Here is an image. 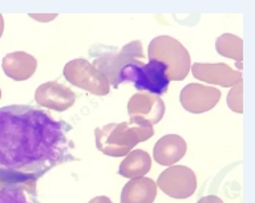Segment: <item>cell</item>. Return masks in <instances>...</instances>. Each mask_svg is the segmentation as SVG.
Segmentation results:
<instances>
[{
	"mask_svg": "<svg viewBox=\"0 0 255 203\" xmlns=\"http://www.w3.org/2000/svg\"><path fill=\"white\" fill-rule=\"evenodd\" d=\"M195 79L219 87H234L242 81V72L234 71L227 64H201L195 63L190 68Z\"/></svg>",
	"mask_w": 255,
	"mask_h": 203,
	"instance_id": "obj_11",
	"label": "cell"
},
{
	"mask_svg": "<svg viewBox=\"0 0 255 203\" xmlns=\"http://www.w3.org/2000/svg\"><path fill=\"white\" fill-rule=\"evenodd\" d=\"M4 73L15 81H24L32 77L37 68V61L32 55L25 52L8 53L1 63Z\"/></svg>",
	"mask_w": 255,
	"mask_h": 203,
	"instance_id": "obj_13",
	"label": "cell"
},
{
	"mask_svg": "<svg viewBox=\"0 0 255 203\" xmlns=\"http://www.w3.org/2000/svg\"><path fill=\"white\" fill-rule=\"evenodd\" d=\"M128 113L130 117V122L155 125L162 119L165 114V103L158 96L138 92L128 102Z\"/></svg>",
	"mask_w": 255,
	"mask_h": 203,
	"instance_id": "obj_8",
	"label": "cell"
},
{
	"mask_svg": "<svg viewBox=\"0 0 255 203\" xmlns=\"http://www.w3.org/2000/svg\"><path fill=\"white\" fill-rule=\"evenodd\" d=\"M221 92L202 84H189L179 93V102L193 114H202L218 103Z\"/></svg>",
	"mask_w": 255,
	"mask_h": 203,
	"instance_id": "obj_9",
	"label": "cell"
},
{
	"mask_svg": "<svg viewBox=\"0 0 255 203\" xmlns=\"http://www.w3.org/2000/svg\"><path fill=\"white\" fill-rule=\"evenodd\" d=\"M186 141L178 134H166L153 147V158L161 166H171L186 154Z\"/></svg>",
	"mask_w": 255,
	"mask_h": 203,
	"instance_id": "obj_12",
	"label": "cell"
},
{
	"mask_svg": "<svg viewBox=\"0 0 255 203\" xmlns=\"http://www.w3.org/2000/svg\"><path fill=\"white\" fill-rule=\"evenodd\" d=\"M151 167V158L146 151L133 150L128 153L124 161L120 163L119 174L125 178H141L149 173Z\"/></svg>",
	"mask_w": 255,
	"mask_h": 203,
	"instance_id": "obj_15",
	"label": "cell"
},
{
	"mask_svg": "<svg viewBox=\"0 0 255 203\" xmlns=\"http://www.w3.org/2000/svg\"><path fill=\"white\" fill-rule=\"evenodd\" d=\"M215 48L219 55L223 57L237 60L238 63H242L243 60V41L238 36L225 33L219 36L215 43Z\"/></svg>",
	"mask_w": 255,
	"mask_h": 203,
	"instance_id": "obj_17",
	"label": "cell"
},
{
	"mask_svg": "<svg viewBox=\"0 0 255 203\" xmlns=\"http://www.w3.org/2000/svg\"><path fill=\"white\" fill-rule=\"evenodd\" d=\"M197 203H223V201L215 195H207V197H203L201 198Z\"/></svg>",
	"mask_w": 255,
	"mask_h": 203,
	"instance_id": "obj_19",
	"label": "cell"
},
{
	"mask_svg": "<svg viewBox=\"0 0 255 203\" xmlns=\"http://www.w3.org/2000/svg\"><path fill=\"white\" fill-rule=\"evenodd\" d=\"M154 135L153 126L145 123L121 122L108 123L95 130L96 147L109 157H123L138 142H143Z\"/></svg>",
	"mask_w": 255,
	"mask_h": 203,
	"instance_id": "obj_2",
	"label": "cell"
},
{
	"mask_svg": "<svg viewBox=\"0 0 255 203\" xmlns=\"http://www.w3.org/2000/svg\"><path fill=\"white\" fill-rule=\"evenodd\" d=\"M157 187L170 198L186 199L195 193L197 177L191 169L182 165L167 167L157 179Z\"/></svg>",
	"mask_w": 255,
	"mask_h": 203,
	"instance_id": "obj_7",
	"label": "cell"
},
{
	"mask_svg": "<svg viewBox=\"0 0 255 203\" xmlns=\"http://www.w3.org/2000/svg\"><path fill=\"white\" fill-rule=\"evenodd\" d=\"M119 48L111 45H92L89 48V57L93 59V67L107 77L109 85L113 88L120 87V72L128 64L138 63L145 59L141 41H131Z\"/></svg>",
	"mask_w": 255,
	"mask_h": 203,
	"instance_id": "obj_3",
	"label": "cell"
},
{
	"mask_svg": "<svg viewBox=\"0 0 255 203\" xmlns=\"http://www.w3.org/2000/svg\"><path fill=\"white\" fill-rule=\"evenodd\" d=\"M0 203H40L35 183L0 186Z\"/></svg>",
	"mask_w": 255,
	"mask_h": 203,
	"instance_id": "obj_16",
	"label": "cell"
},
{
	"mask_svg": "<svg viewBox=\"0 0 255 203\" xmlns=\"http://www.w3.org/2000/svg\"><path fill=\"white\" fill-rule=\"evenodd\" d=\"M149 60H158L167 67L166 76L170 81L186 79L191 68L190 55L178 40L170 36H157L147 48Z\"/></svg>",
	"mask_w": 255,
	"mask_h": 203,
	"instance_id": "obj_4",
	"label": "cell"
},
{
	"mask_svg": "<svg viewBox=\"0 0 255 203\" xmlns=\"http://www.w3.org/2000/svg\"><path fill=\"white\" fill-rule=\"evenodd\" d=\"M0 97H1V91H0Z\"/></svg>",
	"mask_w": 255,
	"mask_h": 203,
	"instance_id": "obj_22",
	"label": "cell"
},
{
	"mask_svg": "<svg viewBox=\"0 0 255 203\" xmlns=\"http://www.w3.org/2000/svg\"><path fill=\"white\" fill-rule=\"evenodd\" d=\"M243 83L239 81L238 84H235L233 89L230 91L229 96H227V103L231 110H234L235 113H243V93H242Z\"/></svg>",
	"mask_w": 255,
	"mask_h": 203,
	"instance_id": "obj_18",
	"label": "cell"
},
{
	"mask_svg": "<svg viewBox=\"0 0 255 203\" xmlns=\"http://www.w3.org/2000/svg\"><path fill=\"white\" fill-rule=\"evenodd\" d=\"M88 203H113L111 201V198H108L105 195H101V197H96V198H92Z\"/></svg>",
	"mask_w": 255,
	"mask_h": 203,
	"instance_id": "obj_20",
	"label": "cell"
},
{
	"mask_svg": "<svg viewBox=\"0 0 255 203\" xmlns=\"http://www.w3.org/2000/svg\"><path fill=\"white\" fill-rule=\"evenodd\" d=\"M72 130L32 105L0 107V186L36 183L53 167L75 161Z\"/></svg>",
	"mask_w": 255,
	"mask_h": 203,
	"instance_id": "obj_1",
	"label": "cell"
},
{
	"mask_svg": "<svg viewBox=\"0 0 255 203\" xmlns=\"http://www.w3.org/2000/svg\"><path fill=\"white\" fill-rule=\"evenodd\" d=\"M167 67L158 60H149V63L128 64L120 72V83H133L138 92H146L155 96L165 95L170 85L166 76Z\"/></svg>",
	"mask_w": 255,
	"mask_h": 203,
	"instance_id": "obj_5",
	"label": "cell"
},
{
	"mask_svg": "<svg viewBox=\"0 0 255 203\" xmlns=\"http://www.w3.org/2000/svg\"><path fill=\"white\" fill-rule=\"evenodd\" d=\"M35 100L41 106L56 111H64L75 103L76 95L63 84L48 81L36 89Z\"/></svg>",
	"mask_w": 255,
	"mask_h": 203,
	"instance_id": "obj_10",
	"label": "cell"
},
{
	"mask_svg": "<svg viewBox=\"0 0 255 203\" xmlns=\"http://www.w3.org/2000/svg\"><path fill=\"white\" fill-rule=\"evenodd\" d=\"M3 28H4V21H3V16L0 15V37L3 35Z\"/></svg>",
	"mask_w": 255,
	"mask_h": 203,
	"instance_id": "obj_21",
	"label": "cell"
},
{
	"mask_svg": "<svg viewBox=\"0 0 255 203\" xmlns=\"http://www.w3.org/2000/svg\"><path fill=\"white\" fill-rule=\"evenodd\" d=\"M157 197V185L147 177L131 179L121 191V203H153Z\"/></svg>",
	"mask_w": 255,
	"mask_h": 203,
	"instance_id": "obj_14",
	"label": "cell"
},
{
	"mask_svg": "<svg viewBox=\"0 0 255 203\" xmlns=\"http://www.w3.org/2000/svg\"><path fill=\"white\" fill-rule=\"evenodd\" d=\"M64 77L68 83L81 88L96 96H107L109 93V83L107 77L97 71L88 60L76 59L65 64L63 69Z\"/></svg>",
	"mask_w": 255,
	"mask_h": 203,
	"instance_id": "obj_6",
	"label": "cell"
}]
</instances>
